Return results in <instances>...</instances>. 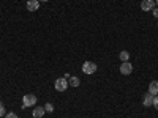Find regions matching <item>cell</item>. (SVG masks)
<instances>
[{"label": "cell", "instance_id": "4fadbf2b", "mask_svg": "<svg viewBox=\"0 0 158 118\" xmlns=\"http://www.w3.org/2000/svg\"><path fill=\"white\" fill-rule=\"evenodd\" d=\"M152 106H155V109L158 110V95L153 96V104H152Z\"/></svg>", "mask_w": 158, "mask_h": 118}, {"label": "cell", "instance_id": "7a4b0ae2", "mask_svg": "<svg viewBox=\"0 0 158 118\" xmlns=\"http://www.w3.org/2000/svg\"><path fill=\"white\" fill-rule=\"evenodd\" d=\"M68 85H70V82H68L65 77H60V79H57V81L54 82V88H56L57 91H65Z\"/></svg>", "mask_w": 158, "mask_h": 118}, {"label": "cell", "instance_id": "52a82bcc", "mask_svg": "<svg viewBox=\"0 0 158 118\" xmlns=\"http://www.w3.org/2000/svg\"><path fill=\"white\" fill-rule=\"evenodd\" d=\"M40 8V2L38 0H27V10L29 11H36Z\"/></svg>", "mask_w": 158, "mask_h": 118}, {"label": "cell", "instance_id": "3957f363", "mask_svg": "<svg viewBox=\"0 0 158 118\" xmlns=\"http://www.w3.org/2000/svg\"><path fill=\"white\" fill-rule=\"evenodd\" d=\"M82 73H85V74H94V73H97V63H94V61H84V65H82Z\"/></svg>", "mask_w": 158, "mask_h": 118}, {"label": "cell", "instance_id": "8fae6325", "mask_svg": "<svg viewBox=\"0 0 158 118\" xmlns=\"http://www.w3.org/2000/svg\"><path fill=\"white\" fill-rule=\"evenodd\" d=\"M118 58H120L122 61H128V60H130V54H128L127 50H122L120 55H118Z\"/></svg>", "mask_w": 158, "mask_h": 118}, {"label": "cell", "instance_id": "ac0fdd59", "mask_svg": "<svg viewBox=\"0 0 158 118\" xmlns=\"http://www.w3.org/2000/svg\"><path fill=\"white\" fill-rule=\"evenodd\" d=\"M156 5H158V0H156Z\"/></svg>", "mask_w": 158, "mask_h": 118}, {"label": "cell", "instance_id": "5b68a950", "mask_svg": "<svg viewBox=\"0 0 158 118\" xmlns=\"http://www.w3.org/2000/svg\"><path fill=\"white\" fill-rule=\"evenodd\" d=\"M155 8V0H142L141 10L142 11H152Z\"/></svg>", "mask_w": 158, "mask_h": 118}, {"label": "cell", "instance_id": "30bf717a", "mask_svg": "<svg viewBox=\"0 0 158 118\" xmlns=\"http://www.w3.org/2000/svg\"><path fill=\"white\" fill-rule=\"evenodd\" d=\"M70 85H71V87H79V85H81V81H79V77L71 76V77H70Z\"/></svg>", "mask_w": 158, "mask_h": 118}, {"label": "cell", "instance_id": "2e32d148", "mask_svg": "<svg viewBox=\"0 0 158 118\" xmlns=\"http://www.w3.org/2000/svg\"><path fill=\"white\" fill-rule=\"evenodd\" d=\"M152 11H153V16H155V18H158V8H153Z\"/></svg>", "mask_w": 158, "mask_h": 118}, {"label": "cell", "instance_id": "8992f818", "mask_svg": "<svg viewBox=\"0 0 158 118\" xmlns=\"http://www.w3.org/2000/svg\"><path fill=\"white\" fill-rule=\"evenodd\" d=\"M142 104H144V107H150L152 104H153V95L146 93V95L142 96Z\"/></svg>", "mask_w": 158, "mask_h": 118}, {"label": "cell", "instance_id": "9a60e30c", "mask_svg": "<svg viewBox=\"0 0 158 118\" xmlns=\"http://www.w3.org/2000/svg\"><path fill=\"white\" fill-rule=\"evenodd\" d=\"M3 113H5V107H3V104L0 102V116H3Z\"/></svg>", "mask_w": 158, "mask_h": 118}, {"label": "cell", "instance_id": "6da1fadb", "mask_svg": "<svg viewBox=\"0 0 158 118\" xmlns=\"http://www.w3.org/2000/svg\"><path fill=\"white\" fill-rule=\"evenodd\" d=\"M22 101H24V104H22V109H27V107H32V106H35L36 104V96L35 95H25L24 98H22Z\"/></svg>", "mask_w": 158, "mask_h": 118}, {"label": "cell", "instance_id": "e0dca14e", "mask_svg": "<svg viewBox=\"0 0 158 118\" xmlns=\"http://www.w3.org/2000/svg\"><path fill=\"white\" fill-rule=\"evenodd\" d=\"M38 2H48V0H38Z\"/></svg>", "mask_w": 158, "mask_h": 118}, {"label": "cell", "instance_id": "5bb4252c", "mask_svg": "<svg viewBox=\"0 0 158 118\" xmlns=\"http://www.w3.org/2000/svg\"><path fill=\"white\" fill-rule=\"evenodd\" d=\"M5 118H18V115H16V113H13V112H10V113L5 115Z\"/></svg>", "mask_w": 158, "mask_h": 118}, {"label": "cell", "instance_id": "9c48e42d", "mask_svg": "<svg viewBox=\"0 0 158 118\" xmlns=\"http://www.w3.org/2000/svg\"><path fill=\"white\" fill-rule=\"evenodd\" d=\"M46 113V110H44V107H35V110L32 112V115H33V118H41L43 115Z\"/></svg>", "mask_w": 158, "mask_h": 118}, {"label": "cell", "instance_id": "7c38bea8", "mask_svg": "<svg viewBox=\"0 0 158 118\" xmlns=\"http://www.w3.org/2000/svg\"><path fill=\"white\" fill-rule=\"evenodd\" d=\"M44 110L48 113H54V106H52L51 102H48V104H44Z\"/></svg>", "mask_w": 158, "mask_h": 118}, {"label": "cell", "instance_id": "277c9868", "mask_svg": "<svg viewBox=\"0 0 158 118\" xmlns=\"http://www.w3.org/2000/svg\"><path fill=\"white\" fill-rule=\"evenodd\" d=\"M120 73L123 76H130L131 73H133V65H131L130 61H122L120 65Z\"/></svg>", "mask_w": 158, "mask_h": 118}, {"label": "cell", "instance_id": "ba28073f", "mask_svg": "<svg viewBox=\"0 0 158 118\" xmlns=\"http://www.w3.org/2000/svg\"><path fill=\"white\" fill-rule=\"evenodd\" d=\"M149 93H150V95H153V96H156V95H158V81L150 82V85H149Z\"/></svg>", "mask_w": 158, "mask_h": 118}]
</instances>
